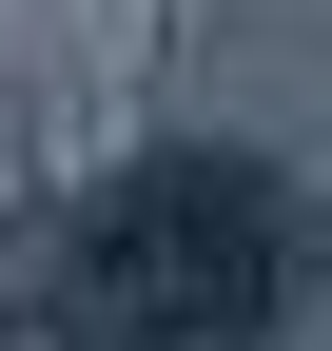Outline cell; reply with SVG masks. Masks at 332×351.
<instances>
[{
	"instance_id": "cell-1",
	"label": "cell",
	"mask_w": 332,
	"mask_h": 351,
	"mask_svg": "<svg viewBox=\"0 0 332 351\" xmlns=\"http://www.w3.org/2000/svg\"><path fill=\"white\" fill-rule=\"evenodd\" d=\"M294 254V176L274 156H137L59 234V351H235Z\"/></svg>"
}]
</instances>
